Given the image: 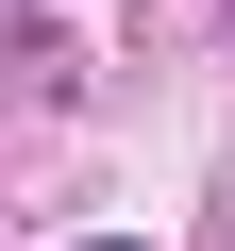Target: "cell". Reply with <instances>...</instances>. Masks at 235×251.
I'll return each mask as SVG.
<instances>
[{
    "label": "cell",
    "mask_w": 235,
    "mask_h": 251,
    "mask_svg": "<svg viewBox=\"0 0 235 251\" xmlns=\"http://www.w3.org/2000/svg\"><path fill=\"white\" fill-rule=\"evenodd\" d=\"M84 251H135V234H84Z\"/></svg>",
    "instance_id": "cell-1"
}]
</instances>
